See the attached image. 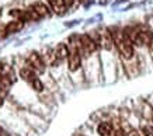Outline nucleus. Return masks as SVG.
Wrapping results in <instances>:
<instances>
[{
    "instance_id": "obj_1",
    "label": "nucleus",
    "mask_w": 153,
    "mask_h": 136,
    "mask_svg": "<svg viewBox=\"0 0 153 136\" xmlns=\"http://www.w3.org/2000/svg\"><path fill=\"white\" fill-rule=\"evenodd\" d=\"M112 38H114V45L117 47L120 55L124 59H132L134 58V44L131 38L126 35L125 30L114 28L111 30Z\"/></svg>"
},
{
    "instance_id": "obj_2",
    "label": "nucleus",
    "mask_w": 153,
    "mask_h": 136,
    "mask_svg": "<svg viewBox=\"0 0 153 136\" xmlns=\"http://www.w3.org/2000/svg\"><path fill=\"white\" fill-rule=\"evenodd\" d=\"M20 77L23 80H25L28 84L31 86V89L35 90V91H42V90H44V84H42L41 80L38 79L37 72L33 70L30 66L21 67V70H20Z\"/></svg>"
},
{
    "instance_id": "obj_3",
    "label": "nucleus",
    "mask_w": 153,
    "mask_h": 136,
    "mask_svg": "<svg viewBox=\"0 0 153 136\" xmlns=\"http://www.w3.org/2000/svg\"><path fill=\"white\" fill-rule=\"evenodd\" d=\"M68 67L72 73L77 72L82 67V52L79 49V41L70 45V52L68 56Z\"/></svg>"
},
{
    "instance_id": "obj_4",
    "label": "nucleus",
    "mask_w": 153,
    "mask_h": 136,
    "mask_svg": "<svg viewBox=\"0 0 153 136\" xmlns=\"http://www.w3.org/2000/svg\"><path fill=\"white\" fill-rule=\"evenodd\" d=\"M97 48H98V44L96 41V38H91L87 34L79 37V49L83 55L90 56L91 53H94V52L97 51Z\"/></svg>"
},
{
    "instance_id": "obj_5",
    "label": "nucleus",
    "mask_w": 153,
    "mask_h": 136,
    "mask_svg": "<svg viewBox=\"0 0 153 136\" xmlns=\"http://www.w3.org/2000/svg\"><path fill=\"white\" fill-rule=\"evenodd\" d=\"M96 41H97L98 47H101L102 49L105 51H111L112 47H114V38H112V34L110 30H100L97 33V37H96Z\"/></svg>"
},
{
    "instance_id": "obj_6",
    "label": "nucleus",
    "mask_w": 153,
    "mask_h": 136,
    "mask_svg": "<svg viewBox=\"0 0 153 136\" xmlns=\"http://www.w3.org/2000/svg\"><path fill=\"white\" fill-rule=\"evenodd\" d=\"M27 66H30L33 70H35L37 73H44L45 72V62L42 59V56L37 52H31L27 58Z\"/></svg>"
},
{
    "instance_id": "obj_7",
    "label": "nucleus",
    "mask_w": 153,
    "mask_h": 136,
    "mask_svg": "<svg viewBox=\"0 0 153 136\" xmlns=\"http://www.w3.org/2000/svg\"><path fill=\"white\" fill-rule=\"evenodd\" d=\"M47 1L49 3L51 10L58 16H63L66 13V10H68L63 0H47Z\"/></svg>"
},
{
    "instance_id": "obj_8",
    "label": "nucleus",
    "mask_w": 153,
    "mask_h": 136,
    "mask_svg": "<svg viewBox=\"0 0 153 136\" xmlns=\"http://www.w3.org/2000/svg\"><path fill=\"white\" fill-rule=\"evenodd\" d=\"M23 28H24V21H21V20H13V21H10L9 24H6L4 34L6 35H10V34L20 33Z\"/></svg>"
},
{
    "instance_id": "obj_9",
    "label": "nucleus",
    "mask_w": 153,
    "mask_h": 136,
    "mask_svg": "<svg viewBox=\"0 0 153 136\" xmlns=\"http://www.w3.org/2000/svg\"><path fill=\"white\" fill-rule=\"evenodd\" d=\"M69 52H70V49L68 48L66 44H58V47L53 49V53H55V58H56V61H58V63L68 59Z\"/></svg>"
},
{
    "instance_id": "obj_10",
    "label": "nucleus",
    "mask_w": 153,
    "mask_h": 136,
    "mask_svg": "<svg viewBox=\"0 0 153 136\" xmlns=\"http://www.w3.org/2000/svg\"><path fill=\"white\" fill-rule=\"evenodd\" d=\"M31 7L35 10V13H37L41 18L49 17V7H48L45 3H42V1H35L34 4H31Z\"/></svg>"
},
{
    "instance_id": "obj_11",
    "label": "nucleus",
    "mask_w": 153,
    "mask_h": 136,
    "mask_svg": "<svg viewBox=\"0 0 153 136\" xmlns=\"http://www.w3.org/2000/svg\"><path fill=\"white\" fill-rule=\"evenodd\" d=\"M112 129H114V126H112L111 122H101L97 128V133L100 136H110L112 133Z\"/></svg>"
},
{
    "instance_id": "obj_12",
    "label": "nucleus",
    "mask_w": 153,
    "mask_h": 136,
    "mask_svg": "<svg viewBox=\"0 0 153 136\" xmlns=\"http://www.w3.org/2000/svg\"><path fill=\"white\" fill-rule=\"evenodd\" d=\"M11 83H13V80L10 79V77L0 73V94L1 95H4L9 91V89L11 87Z\"/></svg>"
},
{
    "instance_id": "obj_13",
    "label": "nucleus",
    "mask_w": 153,
    "mask_h": 136,
    "mask_svg": "<svg viewBox=\"0 0 153 136\" xmlns=\"http://www.w3.org/2000/svg\"><path fill=\"white\" fill-rule=\"evenodd\" d=\"M0 73L1 75L7 76L10 79L13 80V76H14V72H13V67L9 65H6V63H0Z\"/></svg>"
},
{
    "instance_id": "obj_14",
    "label": "nucleus",
    "mask_w": 153,
    "mask_h": 136,
    "mask_svg": "<svg viewBox=\"0 0 153 136\" xmlns=\"http://www.w3.org/2000/svg\"><path fill=\"white\" fill-rule=\"evenodd\" d=\"M142 133L145 136H153V128L145 125V126H142Z\"/></svg>"
},
{
    "instance_id": "obj_15",
    "label": "nucleus",
    "mask_w": 153,
    "mask_h": 136,
    "mask_svg": "<svg viewBox=\"0 0 153 136\" xmlns=\"http://www.w3.org/2000/svg\"><path fill=\"white\" fill-rule=\"evenodd\" d=\"M65 1V4H66V7L69 9V7H72L73 6V3H74V0H63Z\"/></svg>"
},
{
    "instance_id": "obj_16",
    "label": "nucleus",
    "mask_w": 153,
    "mask_h": 136,
    "mask_svg": "<svg viewBox=\"0 0 153 136\" xmlns=\"http://www.w3.org/2000/svg\"><path fill=\"white\" fill-rule=\"evenodd\" d=\"M0 136H9V135H7V132H6L1 126H0Z\"/></svg>"
},
{
    "instance_id": "obj_17",
    "label": "nucleus",
    "mask_w": 153,
    "mask_h": 136,
    "mask_svg": "<svg viewBox=\"0 0 153 136\" xmlns=\"http://www.w3.org/2000/svg\"><path fill=\"white\" fill-rule=\"evenodd\" d=\"M115 136H125V133H124L122 131H118V132H117V135H115Z\"/></svg>"
}]
</instances>
